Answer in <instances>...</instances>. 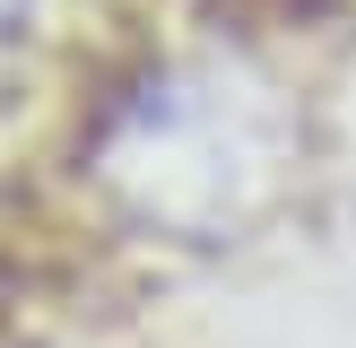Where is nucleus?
Masks as SVG:
<instances>
[{"mask_svg": "<svg viewBox=\"0 0 356 348\" xmlns=\"http://www.w3.org/2000/svg\"><path fill=\"white\" fill-rule=\"evenodd\" d=\"M0 9H9V0H0Z\"/></svg>", "mask_w": 356, "mask_h": 348, "instance_id": "nucleus-1", "label": "nucleus"}]
</instances>
